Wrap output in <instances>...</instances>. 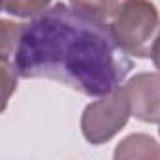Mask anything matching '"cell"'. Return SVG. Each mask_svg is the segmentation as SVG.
Masks as SVG:
<instances>
[{
    "label": "cell",
    "mask_w": 160,
    "mask_h": 160,
    "mask_svg": "<svg viewBox=\"0 0 160 160\" xmlns=\"http://www.w3.org/2000/svg\"><path fill=\"white\" fill-rule=\"evenodd\" d=\"M25 79H51L85 96H104L126 79L134 62L111 25L64 2L21 23L10 60Z\"/></svg>",
    "instance_id": "1"
},
{
    "label": "cell",
    "mask_w": 160,
    "mask_h": 160,
    "mask_svg": "<svg viewBox=\"0 0 160 160\" xmlns=\"http://www.w3.org/2000/svg\"><path fill=\"white\" fill-rule=\"evenodd\" d=\"M119 45L136 58H149L160 32V13L151 0H122L111 19Z\"/></svg>",
    "instance_id": "2"
},
{
    "label": "cell",
    "mask_w": 160,
    "mask_h": 160,
    "mask_svg": "<svg viewBox=\"0 0 160 160\" xmlns=\"http://www.w3.org/2000/svg\"><path fill=\"white\" fill-rule=\"evenodd\" d=\"M132 117L130 100L122 87L91 102L81 115V134L91 145H102L117 136Z\"/></svg>",
    "instance_id": "3"
},
{
    "label": "cell",
    "mask_w": 160,
    "mask_h": 160,
    "mask_svg": "<svg viewBox=\"0 0 160 160\" xmlns=\"http://www.w3.org/2000/svg\"><path fill=\"white\" fill-rule=\"evenodd\" d=\"M132 117L141 122L160 124V72H141L122 85Z\"/></svg>",
    "instance_id": "4"
},
{
    "label": "cell",
    "mask_w": 160,
    "mask_h": 160,
    "mask_svg": "<svg viewBox=\"0 0 160 160\" xmlns=\"http://www.w3.org/2000/svg\"><path fill=\"white\" fill-rule=\"evenodd\" d=\"M113 156L117 160L124 158H160V145L149 134H130L119 141Z\"/></svg>",
    "instance_id": "5"
},
{
    "label": "cell",
    "mask_w": 160,
    "mask_h": 160,
    "mask_svg": "<svg viewBox=\"0 0 160 160\" xmlns=\"http://www.w3.org/2000/svg\"><path fill=\"white\" fill-rule=\"evenodd\" d=\"M70 6L98 21H109L117 13L121 2L119 0H68Z\"/></svg>",
    "instance_id": "6"
},
{
    "label": "cell",
    "mask_w": 160,
    "mask_h": 160,
    "mask_svg": "<svg viewBox=\"0 0 160 160\" xmlns=\"http://www.w3.org/2000/svg\"><path fill=\"white\" fill-rule=\"evenodd\" d=\"M53 0H2V10L13 17H34L45 12Z\"/></svg>",
    "instance_id": "7"
},
{
    "label": "cell",
    "mask_w": 160,
    "mask_h": 160,
    "mask_svg": "<svg viewBox=\"0 0 160 160\" xmlns=\"http://www.w3.org/2000/svg\"><path fill=\"white\" fill-rule=\"evenodd\" d=\"M0 30H2V40H0V55H2V60H10L12 53L17 45L19 40V32H21V23H13L8 19L0 21Z\"/></svg>",
    "instance_id": "8"
},
{
    "label": "cell",
    "mask_w": 160,
    "mask_h": 160,
    "mask_svg": "<svg viewBox=\"0 0 160 160\" xmlns=\"http://www.w3.org/2000/svg\"><path fill=\"white\" fill-rule=\"evenodd\" d=\"M17 77H19V73L15 72V68H13V64L10 62V60H2V79H4V109H6V106H8V102H10V98H12V92L17 89Z\"/></svg>",
    "instance_id": "9"
},
{
    "label": "cell",
    "mask_w": 160,
    "mask_h": 160,
    "mask_svg": "<svg viewBox=\"0 0 160 160\" xmlns=\"http://www.w3.org/2000/svg\"><path fill=\"white\" fill-rule=\"evenodd\" d=\"M151 60H152L154 68L160 72V32H158V36H156V40H154V43H152V49H151Z\"/></svg>",
    "instance_id": "10"
}]
</instances>
